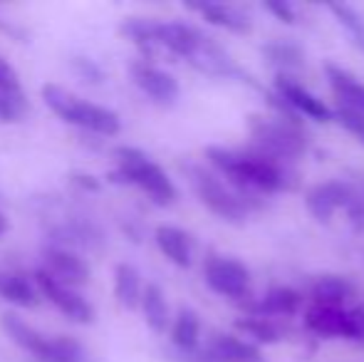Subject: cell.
I'll list each match as a JSON object with an SVG mask.
<instances>
[{"label": "cell", "instance_id": "cell-1", "mask_svg": "<svg viewBox=\"0 0 364 362\" xmlns=\"http://www.w3.org/2000/svg\"><path fill=\"white\" fill-rule=\"evenodd\" d=\"M206 159L228 179L230 186L253 206L250 193H275L288 188L285 161L263 151H235L225 147H206Z\"/></svg>", "mask_w": 364, "mask_h": 362}, {"label": "cell", "instance_id": "cell-2", "mask_svg": "<svg viewBox=\"0 0 364 362\" xmlns=\"http://www.w3.org/2000/svg\"><path fill=\"white\" fill-rule=\"evenodd\" d=\"M40 97H43L45 107L50 112H55L60 119L73 127H80V129L100 137H117L122 132V119L117 112L95 105V102L85 100V97H77L70 90H65L63 85H43Z\"/></svg>", "mask_w": 364, "mask_h": 362}, {"label": "cell", "instance_id": "cell-3", "mask_svg": "<svg viewBox=\"0 0 364 362\" xmlns=\"http://www.w3.org/2000/svg\"><path fill=\"white\" fill-rule=\"evenodd\" d=\"M114 159H117V169L109 174L112 181L139 186L159 206H171L176 201L178 191L173 186V181L168 179L166 171L146 151L136 149V147H117Z\"/></svg>", "mask_w": 364, "mask_h": 362}, {"label": "cell", "instance_id": "cell-4", "mask_svg": "<svg viewBox=\"0 0 364 362\" xmlns=\"http://www.w3.org/2000/svg\"><path fill=\"white\" fill-rule=\"evenodd\" d=\"M248 134L250 139H255L258 151H263V154L273 156L278 161H295L307 149L305 132L290 117H275L273 119V117L250 115Z\"/></svg>", "mask_w": 364, "mask_h": 362}, {"label": "cell", "instance_id": "cell-5", "mask_svg": "<svg viewBox=\"0 0 364 362\" xmlns=\"http://www.w3.org/2000/svg\"><path fill=\"white\" fill-rule=\"evenodd\" d=\"M188 181L196 191L198 201L213 213L228 223H243L248 216L250 203L235 191L230 183L220 181L216 174L206 171L203 166H186Z\"/></svg>", "mask_w": 364, "mask_h": 362}, {"label": "cell", "instance_id": "cell-6", "mask_svg": "<svg viewBox=\"0 0 364 362\" xmlns=\"http://www.w3.org/2000/svg\"><path fill=\"white\" fill-rule=\"evenodd\" d=\"M203 278L213 293L223 298L243 300L250 293V271L245 263L228 256H208L203 263Z\"/></svg>", "mask_w": 364, "mask_h": 362}, {"label": "cell", "instance_id": "cell-7", "mask_svg": "<svg viewBox=\"0 0 364 362\" xmlns=\"http://www.w3.org/2000/svg\"><path fill=\"white\" fill-rule=\"evenodd\" d=\"M33 280H35V285H38L40 295L48 298L68 320L80 323V325L95 323V308H92L90 300H87L77 288H68V285L58 283V280L50 278L43 268H38V271L33 273Z\"/></svg>", "mask_w": 364, "mask_h": 362}, {"label": "cell", "instance_id": "cell-8", "mask_svg": "<svg viewBox=\"0 0 364 362\" xmlns=\"http://www.w3.org/2000/svg\"><path fill=\"white\" fill-rule=\"evenodd\" d=\"M208 40V35L181 20H154V48H164L178 58H186L188 63L206 48Z\"/></svg>", "mask_w": 364, "mask_h": 362}, {"label": "cell", "instance_id": "cell-9", "mask_svg": "<svg viewBox=\"0 0 364 362\" xmlns=\"http://www.w3.org/2000/svg\"><path fill=\"white\" fill-rule=\"evenodd\" d=\"M129 78L149 100L161 107L176 105L178 95H181L176 78L171 73H166V70L156 68L154 63H149V60H134V63H129Z\"/></svg>", "mask_w": 364, "mask_h": 362}, {"label": "cell", "instance_id": "cell-10", "mask_svg": "<svg viewBox=\"0 0 364 362\" xmlns=\"http://www.w3.org/2000/svg\"><path fill=\"white\" fill-rule=\"evenodd\" d=\"M357 188L347 181H340V179H332V181H322V183H315L310 191L305 193V203H307V211L317 218V221H330L335 216V211L340 208L350 206L357 196Z\"/></svg>", "mask_w": 364, "mask_h": 362}, {"label": "cell", "instance_id": "cell-11", "mask_svg": "<svg viewBox=\"0 0 364 362\" xmlns=\"http://www.w3.org/2000/svg\"><path fill=\"white\" fill-rule=\"evenodd\" d=\"M305 325L317 335L327 338L360 340V325L352 308H330V305H310L305 313Z\"/></svg>", "mask_w": 364, "mask_h": 362}, {"label": "cell", "instance_id": "cell-12", "mask_svg": "<svg viewBox=\"0 0 364 362\" xmlns=\"http://www.w3.org/2000/svg\"><path fill=\"white\" fill-rule=\"evenodd\" d=\"M43 268L50 278H55L58 283L68 285V288H80V285H87L90 280V263L80 256V253L70 251V248L63 246H50L45 248L43 253Z\"/></svg>", "mask_w": 364, "mask_h": 362}, {"label": "cell", "instance_id": "cell-13", "mask_svg": "<svg viewBox=\"0 0 364 362\" xmlns=\"http://www.w3.org/2000/svg\"><path fill=\"white\" fill-rule=\"evenodd\" d=\"M275 95H278L295 115L310 117V119H315V122L335 119V112H332L325 102L317 100L310 90L302 87L300 82H295L288 75H278V78H275Z\"/></svg>", "mask_w": 364, "mask_h": 362}, {"label": "cell", "instance_id": "cell-14", "mask_svg": "<svg viewBox=\"0 0 364 362\" xmlns=\"http://www.w3.org/2000/svg\"><path fill=\"white\" fill-rule=\"evenodd\" d=\"M0 328H3V333L8 335L18 348H23L30 358H35L38 362L48 360L50 350H53V338H48V335H43L40 330H35L33 325L25 323L18 313H3Z\"/></svg>", "mask_w": 364, "mask_h": 362}, {"label": "cell", "instance_id": "cell-15", "mask_svg": "<svg viewBox=\"0 0 364 362\" xmlns=\"http://www.w3.org/2000/svg\"><path fill=\"white\" fill-rule=\"evenodd\" d=\"M325 75L330 90L337 100V107H345V110L360 112L364 115V82L357 80L350 70L340 68V65H325Z\"/></svg>", "mask_w": 364, "mask_h": 362}, {"label": "cell", "instance_id": "cell-16", "mask_svg": "<svg viewBox=\"0 0 364 362\" xmlns=\"http://www.w3.org/2000/svg\"><path fill=\"white\" fill-rule=\"evenodd\" d=\"M188 10H196L203 20H208L211 25L223 30H230V33L245 35L250 33V18L243 13L240 8L228 3H218V0H203V3H186Z\"/></svg>", "mask_w": 364, "mask_h": 362}, {"label": "cell", "instance_id": "cell-17", "mask_svg": "<svg viewBox=\"0 0 364 362\" xmlns=\"http://www.w3.org/2000/svg\"><path fill=\"white\" fill-rule=\"evenodd\" d=\"M154 241H156L159 251L178 268H188L193 263V238L188 236L183 228L178 226H156L154 231Z\"/></svg>", "mask_w": 364, "mask_h": 362}, {"label": "cell", "instance_id": "cell-18", "mask_svg": "<svg viewBox=\"0 0 364 362\" xmlns=\"http://www.w3.org/2000/svg\"><path fill=\"white\" fill-rule=\"evenodd\" d=\"M206 350L218 362H265L258 345L235 338V335H225V333L213 335L211 343L206 345Z\"/></svg>", "mask_w": 364, "mask_h": 362}, {"label": "cell", "instance_id": "cell-19", "mask_svg": "<svg viewBox=\"0 0 364 362\" xmlns=\"http://www.w3.org/2000/svg\"><path fill=\"white\" fill-rule=\"evenodd\" d=\"M355 293V285L342 275H317L310 283V295L317 305H330V308H345V303Z\"/></svg>", "mask_w": 364, "mask_h": 362}, {"label": "cell", "instance_id": "cell-20", "mask_svg": "<svg viewBox=\"0 0 364 362\" xmlns=\"http://www.w3.org/2000/svg\"><path fill=\"white\" fill-rule=\"evenodd\" d=\"M0 298L18 308H35L40 303V290L35 280L25 278L23 273L0 268Z\"/></svg>", "mask_w": 364, "mask_h": 362}, {"label": "cell", "instance_id": "cell-21", "mask_svg": "<svg viewBox=\"0 0 364 362\" xmlns=\"http://www.w3.org/2000/svg\"><path fill=\"white\" fill-rule=\"evenodd\" d=\"M146 285L141 283V275L132 263H119L114 268V298L124 310H134L141 305Z\"/></svg>", "mask_w": 364, "mask_h": 362}, {"label": "cell", "instance_id": "cell-22", "mask_svg": "<svg viewBox=\"0 0 364 362\" xmlns=\"http://www.w3.org/2000/svg\"><path fill=\"white\" fill-rule=\"evenodd\" d=\"M201 340V320L191 308H181L171 323V343L181 355L196 353Z\"/></svg>", "mask_w": 364, "mask_h": 362}, {"label": "cell", "instance_id": "cell-23", "mask_svg": "<svg viewBox=\"0 0 364 362\" xmlns=\"http://www.w3.org/2000/svg\"><path fill=\"white\" fill-rule=\"evenodd\" d=\"M139 308H141V313H144L146 325L154 333H166L168 325H171V310H168L166 295H164L161 285L146 283Z\"/></svg>", "mask_w": 364, "mask_h": 362}, {"label": "cell", "instance_id": "cell-24", "mask_svg": "<svg viewBox=\"0 0 364 362\" xmlns=\"http://www.w3.org/2000/svg\"><path fill=\"white\" fill-rule=\"evenodd\" d=\"M302 298L297 290L288 288V285H275V288H270L268 293L260 298L258 308H255V313L258 315H292L297 308H300Z\"/></svg>", "mask_w": 364, "mask_h": 362}, {"label": "cell", "instance_id": "cell-25", "mask_svg": "<svg viewBox=\"0 0 364 362\" xmlns=\"http://www.w3.org/2000/svg\"><path fill=\"white\" fill-rule=\"evenodd\" d=\"M263 55H265V60L273 65V68L283 70V73H288V70H297V68H302V65H305V53H302L295 43H285V40L268 43L263 48ZM283 73H280V75H283Z\"/></svg>", "mask_w": 364, "mask_h": 362}, {"label": "cell", "instance_id": "cell-26", "mask_svg": "<svg viewBox=\"0 0 364 362\" xmlns=\"http://www.w3.org/2000/svg\"><path fill=\"white\" fill-rule=\"evenodd\" d=\"M235 330H240L243 335L253 338L255 343L273 345L280 340V330L275 328L268 318H263V315H248V318H243V320H235Z\"/></svg>", "mask_w": 364, "mask_h": 362}, {"label": "cell", "instance_id": "cell-27", "mask_svg": "<svg viewBox=\"0 0 364 362\" xmlns=\"http://www.w3.org/2000/svg\"><path fill=\"white\" fill-rule=\"evenodd\" d=\"M30 112L28 95L20 90H0V122L13 124V122H23Z\"/></svg>", "mask_w": 364, "mask_h": 362}, {"label": "cell", "instance_id": "cell-28", "mask_svg": "<svg viewBox=\"0 0 364 362\" xmlns=\"http://www.w3.org/2000/svg\"><path fill=\"white\" fill-rule=\"evenodd\" d=\"M327 10L335 15L337 23H340L342 28L350 33V38L355 40V45L364 53V18H362V15L347 3H330V5H327Z\"/></svg>", "mask_w": 364, "mask_h": 362}, {"label": "cell", "instance_id": "cell-29", "mask_svg": "<svg viewBox=\"0 0 364 362\" xmlns=\"http://www.w3.org/2000/svg\"><path fill=\"white\" fill-rule=\"evenodd\" d=\"M45 362H92V360L80 340L70 338V335H58V338H53V350H50V358Z\"/></svg>", "mask_w": 364, "mask_h": 362}, {"label": "cell", "instance_id": "cell-30", "mask_svg": "<svg viewBox=\"0 0 364 362\" xmlns=\"http://www.w3.org/2000/svg\"><path fill=\"white\" fill-rule=\"evenodd\" d=\"M335 119L355 137L360 144H364V115L360 112H352V110H345V107H337L335 110Z\"/></svg>", "mask_w": 364, "mask_h": 362}, {"label": "cell", "instance_id": "cell-31", "mask_svg": "<svg viewBox=\"0 0 364 362\" xmlns=\"http://www.w3.org/2000/svg\"><path fill=\"white\" fill-rule=\"evenodd\" d=\"M73 70L90 85H102V82H105V70H102L100 65H97L95 60H90V58H82V55L73 58Z\"/></svg>", "mask_w": 364, "mask_h": 362}, {"label": "cell", "instance_id": "cell-32", "mask_svg": "<svg viewBox=\"0 0 364 362\" xmlns=\"http://www.w3.org/2000/svg\"><path fill=\"white\" fill-rule=\"evenodd\" d=\"M265 10L273 13L280 23L285 25H295L297 23V15H295V8L288 3V0H265Z\"/></svg>", "mask_w": 364, "mask_h": 362}, {"label": "cell", "instance_id": "cell-33", "mask_svg": "<svg viewBox=\"0 0 364 362\" xmlns=\"http://www.w3.org/2000/svg\"><path fill=\"white\" fill-rule=\"evenodd\" d=\"M0 90H20V78L5 58H0Z\"/></svg>", "mask_w": 364, "mask_h": 362}, {"label": "cell", "instance_id": "cell-34", "mask_svg": "<svg viewBox=\"0 0 364 362\" xmlns=\"http://www.w3.org/2000/svg\"><path fill=\"white\" fill-rule=\"evenodd\" d=\"M347 216L357 231H364V193H357L355 201L347 206Z\"/></svg>", "mask_w": 364, "mask_h": 362}, {"label": "cell", "instance_id": "cell-35", "mask_svg": "<svg viewBox=\"0 0 364 362\" xmlns=\"http://www.w3.org/2000/svg\"><path fill=\"white\" fill-rule=\"evenodd\" d=\"M73 181L80 183V186H85V188H90V191H97V188H100V183L92 179V176H87V174H73Z\"/></svg>", "mask_w": 364, "mask_h": 362}, {"label": "cell", "instance_id": "cell-36", "mask_svg": "<svg viewBox=\"0 0 364 362\" xmlns=\"http://www.w3.org/2000/svg\"><path fill=\"white\" fill-rule=\"evenodd\" d=\"M5 231H8V216L0 211V236H5Z\"/></svg>", "mask_w": 364, "mask_h": 362}]
</instances>
